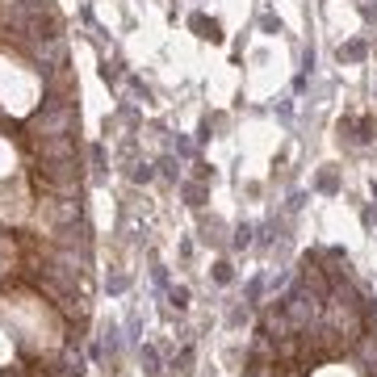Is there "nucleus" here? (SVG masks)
Instances as JSON below:
<instances>
[{"instance_id":"nucleus-1","label":"nucleus","mask_w":377,"mask_h":377,"mask_svg":"<svg viewBox=\"0 0 377 377\" xmlns=\"http://www.w3.org/2000/svg\"><path fill=\"white\" fill-rule=\"evenodd\" d=\"M143 360H147V373L155 377V373H159V356H155V348H143Z\"/></svg>"},{"instance_id":"nucleus-2","label":"nucleus","mask_w":377,"mask_h":377,"mask_svg":"<svg viewBox=\"0 0 377 377\" xmlns=\"http://www.w3.org/2000/svg\"><path fill=\"white\" fill-rule=\"evenodd\" d=\"M168 298H172V302H176V306H185V302H188V289H185V285H180V289H172V293H168Z\"/></svg>"},{"instance_id":"nucleus-3","label":"nucleus","mask_w":377,"mask_h":377,"mask_svg":"<svg viewBox=\"0 0 377 377\" xmlns=\"http://www.w3.org/2000/svg\"><path fill=\"white\" fill-rule=\"evenodd\" d=\"M214 281H222V285L230 281V264H218V268H214Z\"/></svg>"}]
</instances>
